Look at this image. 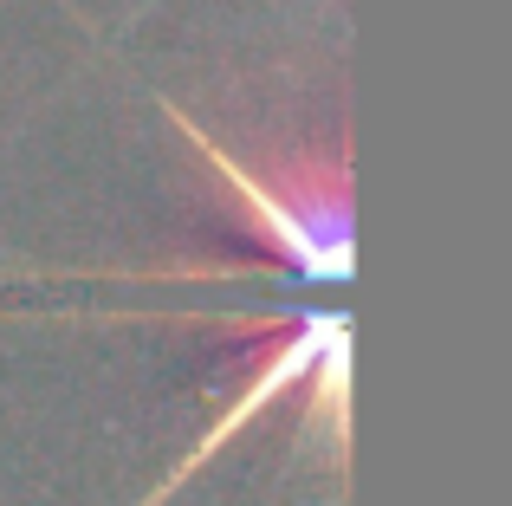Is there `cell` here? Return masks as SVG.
<instances>
[{"instance_id": "obj_1", "label": "cell", "mask_w": 512, "mask_h": 506, "mask_svg": "<svg viewBox=\"0 0 512 506\" xmlns=\"http://www.w3.org/2000/svg\"><path fill=\"white\" fill-rule=\"evenodd\" d=\"M175 124L195 137V150L208 156L214 169H221V182L247 202V215L266 228V241L273 253L292 266L299 279H318V286H338L350 279V221H344V202L338 195H318V202H292V195H273L266 182L247 176V163H234V156L221 150V143H208L188 117H175Z\"/></svg>"}]
</instances>
